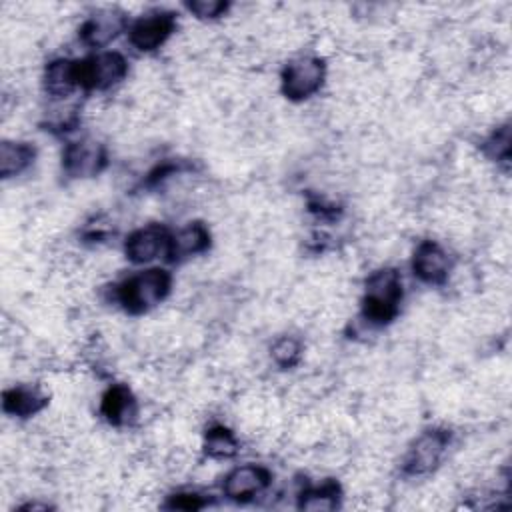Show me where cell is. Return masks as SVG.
<instances>
[{
	"label": "cell",
	"instance_id": "6da1fadb",
	"mask_svg": "<svg viewBox=\"0 0 512 512\" xmlns=\"http://www.w3.org/2000/svg\"><path fill=\"white\" fill-rule=\"evenodd\" d=\"M172 288L170 272L162 268H150L124 280L116 288V300L130 314H142L158 306Z\"/></svg>",
	"mask_w": 512,
	"mask_h": 512
},
{
	"label": "cell",
	"instance_id": "7a4b0ae2",
	"mask_svg": "<svg viewBox=\"0 0 512 512\" xmlns=\"http://www.w3.org/2000/svg\"><path fill=\"white\" fill-rule=\"evenodd\" d=\"M402 300V280L394 268H382L368 276L362 298V314L370 324H388L396 318Z\"/></svg>",
	"mask_w": 512,
	"mask_h": 512
},
{
	"label": "cell",
	"instance_id": "3957f363",
	"mask_svg": "<svg viewBox=\"0 0 512 512\" xmlns=\"http://www.w3.org/2000/svg\"><path fill=\"white\" fill-rule=\"evenodd\" d=\"M326 78V64L316 56H300L290 60L280 76L282 94L288 100L300 102L314 96Z\"/></svg>",
	"mask_w": 512,
	"mask_h": 512
},
{
	"label": "cell",
	"instance_id": "277c9868",
	"mask_svg": "<svg viewBox=\"0 0 512 512\" xmlns=\"http://www.w3.org/2000/svg\"><path fill=\"white\" fill-rule=\"evenodd\" d=\"M128 74V62L120 52H100L78 60V86L84 90H106L122 82Z\"/></svg>",
	"mask_w": 512,
	"mask_h": 512
},
{
	"label": "cell",
	"instance_id": "5b68a950",
	"mask_svg": "<svg viewBox=\"0 0 512 512\" xmlns=\"http://www.w3.org/2000/svg\"><path fill=\"white\" fill-rule=\"evenodd\" d=\"M450 444V432L442 428L422 432L408 448L402 468L408 476H424L438 468L446 448Z\"/></svg>",
	"mask_w": 512,
	"mask_h": 512
},
{
	"label": "cell",
	"instance_id": "8992f818",
	"mask_svg": "<svg viewBox=\"0 0 512 512\" xmlns=\"http://www.w3.org/2000/svg\"><path fill=\"white\" fill-rule=\"evenodd\" d=\"M106 148L96 140H78L64 148L62 168L70 178H92L106 166Z\"/></svg>",
	"mask_w": 512,
	"mask_h": 512
},
{
	"label": "cell",
	"instance_id": "52a82bcc",
	"mask_svg": "<svg viewBox=\"0 0 512 512\" xmlns=\"http://www.w3.org/2000/svg\"><path fill=\"white\" fill-rule=\"evenodd\" d=\"M174 28L176 18L172 12H152L128 28V40L138 52H152L170 38Z\"/></svg>",
	"mask_w": 512,
	"mask_h": 512
},
{
	"label": "cell",
	"instance_id": "ba28073f",
	"mask_svg": "<svg viewBox=\"0 0 512 512\" xmlns=\"http://www.w3.org/2000/svg\"><path fill=\"white\" fill-rule=\"evenodd\" d=\"M270 480H272V476L264 466H258V464L236 466L234 470H230L224 476L222 492L230 500L248 502V500L256 498L258 494H262L268 488Z\"/></svg>",
	"mask_w": 512,
	"mask_h": 512
},
{
	"label": "cell",
	"instance_id": "9c48e42d",
	"mask_svg": "<svg viewBox=\"0 0 512 512\" xmlns=\"http://www.w3.org/2000/svg\"><path fill=\"white\" fill-rule=\"evenodd\" d=\"M170 232L160 224H148L134 230L124 244V254L134 264H146L158 256H166Z\"/></svg>",
	"mask_w": 512,
	"mask_h": 512
},
{
	"label": "cell",
	"instance_id": "30bf717a",
	"mask_svg": "<svg viewBox=\"0 0 512 512\" xmlns=\"http://www.w3.org/2000/svg\"><path fill=\"white\" fill-rule=\"evenodd\" d=\"M452 268L450 254L434 240H422L412 256L414 274L426 284H442Z\"/></svg>",
	"mask_w": 512,
	"mask_h": 512
},
{
	"label": "cell",
	"instance_id": "8fae6325",
	"mask_svg": "<svg viewBox=\"0 0 512 512\" xmlns=\"http://www.w3.org/2000/svg\"><path fill=\"white\" fill-rule=\"evenodd\" d=\"M126 28V14L116 8H104L92 14L80 28V40L86 46L100 48L112 42Z\"/></svg>",
	"mask_w": 512,
	"mask_h": 512
},
{
	"label": "cell",
	"instance_id": "7c38bea8",
	"mask_svg": "<svg viewBox=\"0 0 512 512\" xmlns=\"http://www.w3.org/2000/svg\"><path fill=\"white\" fill-rule=\"evenodd\" d=\"M210 246V232L200 222H190L188 226L180 228L178 232L170 234L166 258L170 262H182L196 254H202Z\"/></svg>",
	"mask_w": 512,
	"mask_h": 512
},
{
	"label": "cell",
	"instance_id": "4fadbf2b",
	"mask_svg": "<svg viewBox=\"0 0 512 512\" xmlns=\"http://www.w3.org/2000/svg\"><path fill=\"white\" fill-rule=\"evenodd\" d=\"M100 414L112 426H128L138 414V404L132 390L124 384L110 386L100 400Z\"/></svg>",
	"mask_w": 512,
	"mask_h": 512
},
{
	"label": "cell",
	"instance_id": "5bb4252c",
	"mask_svg": "<svg viewBox=\"0 0 512 512\" xmlns=\"http://www.w3.org/2000/svg\"><path fill=\"white\" fill-rule=\"evenodd\" d=\"M78 86V60L56 58L44 70V90L52 98H66Z\"/></svg>",
	"mask_w": 512,
	"mask_h": 512
},
{
	"label": "cell",
	"instance_id": "9a60e30c",
	"mask_svg": "<svg viewBox=\"0 0 512 512\" xmlns=\"http://www.w3.org/2000/svg\"><path fill=\"white\" fill-rule=\"evenodd\" d=\"M48 404V398L36 386H12L4 390L2 408L10 416L30 418Z\"/></svg>",
	"mask_w": 512,
	"mask_h": 512
},
{
	"label": "cell",
	"instance_id": "2e32d148",
	"mask_svg": "<svg viewBox=\"0 0 512 512\" xmlns=\"http://www.w3.org/2000/svg\"><path fill=\"white\" fill-rule=\"evenodd\" d=\"M36 158V148L28 142L4 140L0 144V176L12 178L22 174Z\"/></svg>",
	"mask_w": 512,
	"mask_h": 512
},
{
	"label": "cell",
	"instance_id": "e0dca14e",
	"mask_svg": "<svg viewBox=\"0 0 512 512\" xmlns=\"http://www.w3.org/2000/svg\"><path fill=\"white\" fill-rule=\"evenodd\" d=\"M204 452L214 460L232 458L238 452V440L228 428L212 426L204 434Z\"/></svg>",
	"mask_w": 512,
	"mask_h": 512
},
{
	"label": "cell",
	"instance_id": "ac0fdd59",
	"mask_svg": "<svg viewBox=\"0 0 512 512\" xmlns=\"http://www.w3.org/2000/svg\"><path fill=\"white\" fill-rule=\"evenodd\" d=\"M340 488L336 482H324L320 486H314L310 490H304L300 494L298 506L304 510H334L338 506Z\"/></svg>",
	"mask_w": 512,
	"mask_h": 512
},
{
	"label": "cell",
	"instance_id": "d6986e66",
	"mask_svg": "<svg viewBox=\"0 0 512 512\" xmlns=\"http://www.w3.org/2000/svg\"><path fill=\"white\" fill-rule=\"evenodd\" d=\"M270 356L280 368H292L302 358V344L294 336H280L270 346Z\"/></svg>",
	"mask_w": 512,
	"mask_h": 512
},
{
	"label": "cell",
	"instance_id": "ffe728a7",
	"mask_svg": "<svg viewBox=\"0 0 512 512\" xmlns=\"http://www.w3.org/2000/svg\"><path fill=\"white\" fill-rule=\"evenodd\" d=\"M186 8L196 18L214 20V18H220L222 14H226L228 2H224V0H194V2H186Z\"/></svg>",
	"mask_w": 512,
	"mask_h": 512
},
{
	"label": "cell",
	"instance_id": "44dd1931",
	"mask_svg": "<svg viewBox=\"0 0 512 512\" xmlns=\"http://www.w3.org/2000/svg\"><path fill=\"white\" fill-rule=\"evenodd\" d=\"M488 152L496 162H508L510 156V130L508 126H500L492 138L488 140Z\"/></svg>",
	"mask_w": 512,
	"mask_h": 512
},
{
	"label": "cell",
	"instance_id": "7402d4cb",
	"mask_svg": "<svg viewBox=\"0 0 512 512\" xmlns=\"http://www.w3.org/2000/svg\"><path fill=\"white\" fill-rule=\"evenodd\" d=\"M204 506V500L198 494L192 492H180V494H172L170 500L166 502V508H176V510H198Z\"/></svg>",
	"mask_w": 512,
	"mask_h": 512
}]
</instances>
